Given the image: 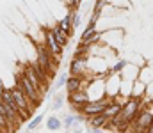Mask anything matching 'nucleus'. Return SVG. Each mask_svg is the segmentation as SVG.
Masks as SVG:
<instances>
[{"instance_id":"1","label":"nucleus","mask_w":153,"mask_h":133,"mask_svg":"<svg viewBox=\"0 0 153 133\" xmlns=\"http://www.w3.org/2000/svg\"><path fill=\"white\" fill-rule=\"evenodd\" d=\"M16 85L23 90V94L29 98V101H30L32 105H38L39 101H41V90H39L23 73H20V75L16 76Z\"/></svg>"},{"instance_id":"2","label":"nucleus","mask_w":153,"mask_h":133,"mask_svg":"<svg viewBox=\"0 0 153 133\" xmlns=\"http://www.w3.org/2000/svg\"><path fill=\"white\" fill-rule=\"evenodd\" d=\"M153 123V114L148 108H139V112L135 114L134 121L130 123V132L132 133H144L150 124Z\"/></svg>"},{"instance_id":"3","label":"nucleus","mask_w":153,"mask_h":133,"mask_svg":"<svg viewBox=\"0 0 153 133\" xmlns=\"http://www.w3.org/2000/svg\"><path fill=\"white\" fill-rule=\"evenodd\" d=\"M111 99H112V98H100V99H94V101H87L85 105L80 107V112H82L85 117H93V115H96V114H102V112L107 108V105L111 103Z\"/></svg>"},{"instance_id":"4","label":"nucleus","mask_w":153,"mask_h":133,"mask_svg":"<svg viewBox=\"0 0 153 133\" xmlns=\"http://www.w3.org/2000/svg\"><path fill=\"white\" fill-rule=\"evenodd\" d=\"M36 51H38V62L39 66L46 71V73H52L53 69H55V64H53V59H52V51L48 50V46L46 44H36Z\"/></svg>"},{"instance_id":"5","label":"nucleus","mask_w":153,"mask_h":133,"mask_svg":"<svg viewBox=\"0 0 153 133\" xmlns=\"http://www.w3.org/2000/svg\"><path fill=\"white\" fill-rule=\"evenodd\" d=\"M68 99H70V103H71V107H82V105H85L87 101H91V98H89V94H87V90H75V92H70V96H68Z\"/></svg>"},{"instance_id":"6","label":"nucleus","mask_w":153,"mask_h":133,"mask_svg":"<svg viewBox=\"0 0 153 133\" xmlns=\"http://www.w3.org/2000/svg\"><path fill=\"white\" fill-rule=\"evenodd\" d=\"M109 123H111V119L102 112V114H96V115H93V117H89V126H93V128H107L109 126Z\"/></svg>"},{"instance_id":"7","label":"nucleus","mask_w":153,"mask_h":133,"mask_svg":"<svg viewBox=\"0 0 153 133\" xmlns=\"http://www.w3.org/2000/svg\"><path fill=\"white\" fill-rule=\"evenodd\" d=\"M121 108H123V103H119L116 98H112V99H111V103L107 105V108L103 110V114H105L109 119H112V117H116V115L121 112Z\"/></svg>"},{"instance_id":"8","label":"nucleus","mask_w":153,"mask_h":133,"mask_svg":"<svg viewBox=\"0 0 153 133\" xmlns=\"http://www.w3.org/2000/svg\"><path fill=\"white\" fill-rule=\"evenodd\" d=\"M45 37H46V46H48V50H50L53 55H59L62 48H61L59 43L55 41V37H53V30H46V32H45Z\"/></svg>"},{"instance_id":"9","label":"nucleus","mask_w":153,"mask_h":133,"mask_svg":"<svg viewBox=\"0 0 153 133\" xmlns=\"http://www.w3.org/2000/svg\"><path fill=\"white\" fill-rule=\"evenodd\" d=\"M23 75H25V76H27V78H29V80H30V82H32V84H34V85L39 89V90L45 87V85H43V82L39 80V76L36 75V71H34V68H32V66H25V69H23Z\"/></svg>"},{"instance_id":"10","label":"nucleus","mask_w":153,"mask_h":133,"mask_svg":"<svg viewBox=\"0 0 153 133\" xmlns=\"http://www.w3.org/2000/svg\"><path fill=\"white\" fill-rule=\"evenodd\" d=\"M137 80L144 82L146 85H148L150 82H153V68L150 66V64H146L144 68H141V69H139V78H137Z\"/></svg>"},{"instance_id":"11","label":"nucleus","mask_w":153,"mask_h":133,"mask_svg":"<svg viewBox=\"0 0 153 133\" xmlns=\"http://www.w3.org/2000/svg\"><path fill=\"white\" fill-rule=\"evenodd\" d=\"M82 76H75V75H71L70 78H68V82H66V89H68V92H75V90H80L82 87Z\"/></svg>"},{"instance_id":"12","label":"nucleus","mask_w":153,"mask_h":133,"mask_svg":"<svg viewBox=\"0 0 153 133\" xmlns=\"http://www.w3.org/2000/svg\"><path fill=\"white\" fill-rule=\"evenodd\" d=\"M53 37H55V41L59 43V46L61 48H64L66 44H68V37H70V34L68 32H64V30H61L59 29V25L53 29Z\"/></svg>"},{"instance_id":"13","label":"nucleus","mask_w":153,"mask_h":133,"mask_svg":"<svg viewBox=\"0 0 153 133\" xmlns=\"http://www.w3.org/2000/svg\"><path fill=\"white\" fill-rule=\"evenodd\" d=\"M144 94H146V84L141 82V80H135V82H134V87H132V98L141 99Z\"/></svg>"},{"instance_id":"14","label":"nucleus","mask_w":153,"mask_h":133,"mask_svg":"<svg viewBox=\"0 0 153 133\" xmlns=\"http://www.w3.org/2000/svg\"><path fill=\"white\" fill-rule=\"evenodd\" d=\"M61 126H62V123H61L55 115H52V117H48V119H46V128H48L50 132H57Z\"/></svg>"},{"instance_id":"15","label":"nucleus","mask_w":153,"mask_h":133,"mask_svg":"<svg viewBox=\"0 0 153 133\" xmlns=\"http://www.w3.org/2000/svg\"><path fill=\"white\" fill-rule=\"evenodd\" d=\"M71 27H73V25H71V14H68L66 18H62V20L59 21V29L64 30V32H68V34L71 32Z\"/></svg>"},{"instance_id":"16","label":"nucleus","mask_w":153,"mask_h":133,"mask_svg":"<svg viewBox=\"0 0 153 133\" xmlns=\"http://www.w3.org/2000/svg\"><path fill=\"white\" fill-rule=\"evenodd\" d=\"M126 66H128V62H126L125 59H119V60L116 62L114 66L111 68V73H114V75H119V73H121V71H123Z\"/></svg>"},{"instance_id":"17","label":"nucleus","mask_w":153,"mask_h":133,"mask_svg":"<svg viewBox=\"0 0 153 133\" xmlns=\"http://www.w3.org/2000/svg\"><path fill=\"white\" fill-rule=\"evenodd\" d=\"M43 119H45V115H43V114L36 115V117H34V119H32V121L29 123V132H34V130L38 128L39 124H41V121H43Z\"/></svg>"},{"instance_id":"18","label":"nucleus","mask_w":153,"mask_h":133,"mask_svg":"<svg viewBox=\"0 0 153 133\" xmlns=\"http://www.w3.org/2000/svg\"><path fill=\"white\" fill-rule=\"evenodd\" d=\"M75 121H76V117H73V115H66V117H64V121H62V124H64L66 128H71Z\"/></svg>"},{"instance_id":"19","label":"nucleus","mask_w":153,"mask_h":133,"mask_svg":"<svg viewBox=\"0 0 153 133\" xmlns=\"http://www.w3.org/2000/svg\"><path fill=\"white\" fill-rule=\"evenodd\" d=\"M68 78H70L68 75H61V76L57 78V84H55V85H57V89H59V87H62V85H66V82H68Z\"/></svg>"},{"instance_id":"20","label":"nucleus","mask_w":153,"mask_h":133,"mask_svg":"<svg viewBox=\"0 0 153 133\" xmlns=\"http://www.w3.org/2000/svg\"><path fill=\"white\" fill-rule=\"evenodd\" d=\"M71 25H73V29L80 25V14H78V12H73V14H71Z\"/></svg>"},{"instance_id":"21","label":"nucleus","mask_w":153,"mask_h":133,"mask_svg":"<svg viewBox=\"0 0 153 133\" xmlns=\"http://www.w3.org/2000/svg\"><path fill=\"white\" fill-rule=\"evenodd\" d=\"M144 96H148V98L153 101V82H150V84L146 85V94H144Z\"/></svg>"},{"instance_id":"22","label":"nucleus","mask_w":153,"mask_h":133,"mask_svg":"<svg viewBox=\"0 0 153 133\" xmlns=\"http://www.w3.org/2000/svg\"><path fill=\"white\" fill-rule=\"evenodd\" d=\"M7 124H9V123H7V117L0 114V130H4V128H5Z\"/></svg>"},{"instance_id":"23","label":"nucleus","mask_w":153,"mask_h":133,"mask_svg":"<svg viewBox=\"0 0 153 133\" xmlns=\"http://www.w3.org/2000/svg\"><path fill=\"white\" fill-rule=\"evenodd\" d=\"M62 107V99L61 98H55V101H53V110H59Z\"/></svg>"},{"instance_id":"24","label":"nucleus","mask_w":153,"mask_h":133,"mask_svg":"<svg viewBox=\"0 0 153 133\" xmlns=\"http://www.w3.org/2000/svg\"><path fill=\"white\" fill-rule=\"evenodd\" d=\"M0 114L2 115H5V105H4V101L0 99Z\"/></svg>"},{"instance_id":"25","label":"nucleus","mask_w":153,"mask_h":133,"mask_svg":"<svg viewBox=\"0 0 153 133\" xmlns=\"http://www.w3.org/2000/svg\"><path fill=\"white\" fill-rule=\"evenodd\" d=\"M89 133H102V128H93V126H91V132Z\"/></svg>"},{"instance_id":"26","label":"nucleus","mask_w":153,"mask_h":133,"mask_svg":"<svg viewBox=\"0 0 153 133\" xmlns=\"http://www.w3.org/2000/svg\"><path fill=\"white\" fill-rule=\"evenodd\" d=\"M144 133H153V123H152V124H150V128H148V130H146V132H144Z\"/></svg>"},{"instance_id":"27","label":"nucleus","mask_w":153,"mask_h":133,"mask_svg":"<svg viewBox=\"0 0 153 133\" xmlns=\"http://www.w3.org/2000/svg\"><path fill=\"white\" fill-rule=\"evenodd\" d=\"M148 64H150V66H152V68H153V60H152V62H148Z\"/></svg>"},{"instance_id":"28","label":"nucleus","mask_w":153,"mask_h":133,"mask_svg":"<svg viewBox=\"0 0 153 133\" xmlns=\"http://www.w3.org/2000/svg\"><path fill=\"white\" fill-rule=\"evenodd\" d=\"M107 133H111V132H107Z\"/></svg>"}]
</instances>
